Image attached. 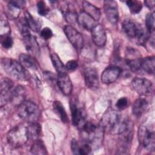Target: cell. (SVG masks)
I'll return each mask as SVG.
<instances>
[{
    "mask_svg": "<svg viewBox=\"0 0 155 155\" xmlns=\"http://www.w3.org/2000/svg\"><path fill=\"white\" fill-rule=\"evenodd\" d=\"M128 106V100L127 97H123L119 99L116 103V107L119 110H124Z\"/></svg>",
    "mask_w": 155,
    "mask_h": 155,
    "instance_id": "74e56055",
    "label": "cell"
},
{
    "mask_svg": "<svg viewBox=\"0 0 155 155\" xmlns=\"http://www.w3.org/2000/svg\"><path fill=\"white\" fill-rule=\"evenodd\" d=\"M70 110L72 124L74 126L81 128L86 122V113L85 111L82 108L79 107L74 102H71Z\"/></svg>",
    "mask_w": 155,
    "mask_h": 155,
    "instance_id": "7c38bea8",
    "label": "cell"
},
{
    "mask_svg": "<svg viewBox=\"0 0 155 155\" xmlns=\"http://www.w3.org/2000/svg\"><path fill=\"white\" fill-rule=\"evenodd\" d=\"M121 73V69L117 66H110L107 67L102 72L101 81L102 83L109 84L115 82Z\"/></svg>",
    "mask_w": 155,
    "mask_h": 155,
    "instance_id": "2e32d148",
    "label": "cell"
},
{
    "mask_svg": "<svg viewBox=\"0 0 155 155\" xmlns=\"http://www.w3.org/2000/svg\"><path fill=\"white\" fill-rule=\"evenodd\" d=\"M144 3L145 5L150 9H153L154 7V4L155 1L154 0H148V1H145Z\"/></svg>",
    "mask_w": 155,
    "mask_h": 155,
    "instance_id": "60d3db41",
    "label": "cell"
},
{
    "mask_svg": "<svg viewBox=\"0 0 155 155\" xmlns=\"http://www.w3.org/2000/svg\"><path fill=\"white\" fill-rule=\"evenodd\" d=\"M1 65L4 71L15 79L25 81L30 78V74L26 68L16 60L4 58L1 61Z\"/></svg>",
    "mask_w": 155,
    "mask_h": 155,
    "instance_id": "6da1fadb",
    "label": "cell"
},
{
    "mask_svg": "<svg viewBox=\"0 0 155 155\" xmlns=\"http://www.w3.org/2000/svg\"><path fill=\"white\" fill-rule=\"evenodd\" d=\"M13 82L8 78H4L1 81V106L5 105L10 102L14 90Z\"/></svg>",
    "mask_w": 155,
    "mask_h": 155,
    "instance_id": "4fadbf2b",
    "label": "cell"
},
{
    "mask_svg": "<svg viewBox=\"0 0 155 155\" xmlns=\"http://www.w3.org/2000/svg\"><path fill=\"white\" fill-rule=\"evenodd\" d=\"M37 9L38 13L41 16H46L48 12L49 9L47 6L45 2L43 1H39L37 2Z\"/></svg>",
    "mask_w": 155,
    "mask_h": 155,
    "instance_id": "8d00e7d4",
    "label": "cell"
},
{
    "mask_svg": "<svg viewBox=\"0 0 155 155\" xmlns=\"http://www.w3.org/2000/svg\"><path fill=\"white\" fill-rule=\"evenodd\" d=\"M142 58L140 53L136 49L129 47L125 52V63L130 69L136 72L140 69Z\"/></svg>",
    "mask_w": 155,
    "mask_h": 155,
    "instance_id": "9c48e42d",
    "label": "cell"
},
{
    "mask_svg": "<svg viewBox=\"0 0 155 155\" xmlns=\"http://www.w3.org/2000/svg\"><path fill=\"white\" fill-rule=\"evenodd\" d=\"M1 44L5 49H9L13 46V38L10 35L1 36Z\"/></svg>",
    "mask_w": 155,
    "mask_h": 155,
    "instance_id": "d590c367",
    "label": "cell"
},
{
    "mask_svg": "<svg viewBox=\"0 0 155 155\" xmlns=\"http://www.w3.org/2000/svg\"><path fill=\"white\" fill-rule=\"evenodd\" d=\"M30 151L34 154H47L46 148L44 142L39 139L34 140V142L31 146Z\"/></svg>",
    "mask_w": 155,
    "mask_h": 155,
    "instance_id": "1f68e13d",
    "label": "cell"
},
{
    "mask_svg": "<svg viewBox=\"0 0 155 155\" xmlns=\"http://www.w3.org/2000/svg\"><path fill=\"white\" fill-rule=\"evenodd\" d=\"M145 25L147 31L149 34H153L154 31L155 22H154V13H148L145 18Z\"/></svg>",
    "mask_w": 155,
    "mask_h": 155,
    "instance_id": "e575fe53",
    "label": "cell"
},
{
    "mask_svg": "<svg viewBox=\"0 0 155 155\" xmlns=\"http://www.w3.org/2000/svg\"><path fill=\"white\" fill-rule=\"evenodd\" d=\"M132 89L140 96L150 95L153 91L152 82L145 78H135L131 82Z\"/></svg>",
    "mask_w": 155,
    "mask_h": 155,
    "instance_id": "ba28073f",
    "label": "cell"
},
{
    "mask_svg": "<svg viewBox=\"0 0 155 155\" xmlns=\"http://www.w3.org/2000/svg\"><path fill=\"white\" fill-rule=\"evenodd\" d=\"M27 130L29 139H30L33 140L39 139L41 133V127L39 124L37 122L30 124V125L27 127Z\"/></svg>",
    "mask_w": 155,
    "mask_h": 155,
    "instance_id": "f546056e",
    "label": "cell"
},
{
    "mask_svg": "<svg viewBox=\"0 0 155 155\" xmlns=\"http://www.w3.org/2000/svg\"><path fill=\"white\" fill-rule=\"evenodd\" d=\"M24 20L29 28H30L31 30L35 32H38L40 31L41 24H40L39 21L35 19L30 13L27 12H25Z\"/></svg>",
    "mask_w": 155,
    "mask_h": 155,
    "instance_id": "f1b7e54d",
    "label": "cell"
},
{
    "mask_svg": "<svg viewBox=\"0 0 155 155\" xmlns=\"http://www.w3.org/2000/svg\"><path fill=\"white\" fill-rule=\"evenodd\" d=\"M0 35L1 36L10 35V26L5 15H1L0 19Z\"/></svg>",
    "mask_w": 155,
    "mask_h": 155,
    "instance_id": "d6a6232c",
    "label": "cell"
},
{
    "mask_svg": "<svg viewBox=\"0 0 155 155\" xmlns=\"http://www.w3.org/2000/svg\"><path fill=\"white\" fill-rule=\"evenodd\" d=\"M24 44L29 54L36 57L39 54V45L35 36L30 34L22 37Z\"/></svg>",
    "mask_w": 155,
    "mask_h": 155,
    "instance_id": "ac0fdd59",
    "label": "cell"
},
{
    "mask_svg": "<svg viewBox=\"0 0 155 155\" xmlns=\"http://www.w3.org/2000/svg\"><path fill=\"white\" fill-rule=\"evenodd\" d=\"M53 108L55 113L59 117L62 122H68V117L64 105L60 101H54L53 103Z\"/></svg>",
    "mask_w": 155,
    "mask_h": 155,
    "instance_id": "83f0119b",
    "label": "cell"
},
{
    "mask_svg": "<svg viewBox=\"0 0 155 155\" xmlns=\"http://www.w3.org/2000/svg\"><path fill=\"white\" fill-rule=\"evenodd\" d=\"M7 139L8 143L14 148L24 145L29 139L27 127L22 125L15 127L7 133Z\"/></svg>",
    "mask_w": 155,
    "mask_h": 155,
    "instance_id": "8992f818",
    "label": "cell"
},
{
    "mask_svg": "<svg viewBox=\"0 0 155 155\" xmlns=\"http://www.w3.org/2000/svg\"><path fill=\"white\" fill-rule=\"evenodd\" d=\"M65 67L67 70L73 71L78 67V63L76 60H70L66 63Z\"/></svg>",
    "mask_w": 155,
    "mask_h": 155,
    "instance_id": "ab89813d",
    "label": "cell"
},
{
    "mask_svg": "<svg viewBox=\"0 0 155 155\" xmlns=\"http://www.w3.org/2000/svg\"><path fill=\"white\" fill-rule=\"evenodd\" d=\"M57 84L64 94L68 96L71 94L73 90V85L67 73L58 74Z\"/></svg>",
    "mask_w": 155,
    "mask_h": 155,
    "instance_id": "d6986e66",
    "label": "cell"
},
{
    "mask_svg": "<svg viewBox=\"0 0 155 155\" xmlns=\"http://www.w3.org/2000/svg\"><path fill=\"white\" fill-rule=\"evenodd\" d=\"M51 60L53 67H54L58 74L67 73V69L65 65H64L59 57L54 53L51 54Z\"/></svg>",
    "mask_w": 155,
    "mask_h": 155,
    "instance_id": "4dcf8cb0",
    "label": "cell"
},
{
    "mask_svg": "<svg viewBox=\"0 0 155 155\" xmlns=\"http://www.w3.org/2000/svg\"><path fill=\"white\" fill-rule=\"evenodd\" d=\"M41 36L45 40H48L53 36V32L48 27H44L40 32Z\"/></svg>",
    "mask_w": 155,
    "mask_h": 155,
    "instance_id": "f35d334b",
    "label": "cell"
},
{
    "mask_svg": "<svg viewBox=\"0 0 155 155\" xmlns=\"http://www.w3.org/2000/svg\"><path fill=\"white\" fill-rule=\"evenodd\" d=\"M148 103L144 98L137 99L133 104L132 113L137 117H141L147 110Z\"/></svg>",
    "mask_w": 155,
    "mask_h": 155,
    "instance_id": "603a6c76",
    "label": "cell"
},
{
    "mask_svg": "<svg viewBox=\"0 0 155 155\" xmlns=\"http://www.w3.org/2000/svg\"><path fill=\"white\" fill-rule=\"evenodd\" d=\"M19 62L26 68L36 70L38 68L37 62L33 56L29 54L22 53L19 56Z\"/></svg>",
    "mask_w": 155,
    "mask_h": 155,
    "instance_id": "d4e9b609",
    "label": "cell"
},
{
    "mask_svg": "<svg viewBox=\"0 0 155 155\" xmlns=\"http://www.w3.org/2000/svg\"><path fill=\"white\" fill-rule=\"evenodd\" d=\"M91 31L92 40L95 45L99 47L104 46L107 42V34L104 26L96 24Z\"/></svg>",
    "mask_w": 155,
    "mask_h": 155,
    "instance_id": "9a60e30c",
    "label": "cell"
},
{
    "mask_svg": "<svg viewBox=\"0 0 155 155\" xmlns=\"http://www.w3.org/2000/svg\"><path fill=\"white\" fill-rule=\"evenodd\" d=\"M127 5L130 9V11L133 14H137L139 13L142 8V2L137 0H130L125 2Z\"/></svg>",
    "mask_w": 155,
    "mask_h": 155,
    "instance_id": "836d02e7",
    "label": "cell"
},
{
    "mask_svg": "<svg viewBox=\"0 0 155 155\" xmlns=\"http://www.w3.org/2000/svg\"><path fill=\"white\" fill-rule=\"evenodd\" d=\"M81 129L85 136V141L88 143L91 148H98L102 145L104 131L99 124L86 121Z\"/></svg>",
    "mask_w": 155,
    "mask_h": 155,
    "instance_id": "3957f363",
    "label": "cell"
},
{
    "mask_svg": "<svg viewBox=\"0 0 155 155\" xmlns=\"http://www.w3.org/2000/svg\"><path fill=\"white\" fill-rule=\"evenodd\" d=\"M104 12L107 19L112 24H116L119 21V12L117 2L107 0L104 2Z\"/></svg>",
    "mask_w": 155,
    "mask_h": 155,
    "instance_id": "8fae6325",
    "label": "cell"
},
{
    "mask_svg": "<svg viewBox=\"0 0 155 155\" xmlns=\"http://www.w3.org/2000/svg\"><path fill=\"white\" fill-rule=\"evenodd\" d=\"M140 68L150 74H153L155 70L154 56H147L142 58Z\"/></svg>",
    "mask_w": 155,
    "mask_h": 155,
    "instance_id": "4316f807",
    "label": "cell"
},
{
    "mask_svg": "<svg viewBox=\"0 0 155 155\" xmlns=\"http://www.w3.org/2000/svg\"><path fill=\"white\" fill-rule=\"evenodd\" d=\"M120 122V113L115 110L109 108L102 115L99 125L104 131H107L116 134Z\"/></svg>",
    "mask_w": 155,
    "mask_h": 155,
    "instance_id": "5b68a950",
    "label": "cell"
},
{
    "mask_svg": "<svg viewBox=\"0 0 155 155\" xmlns=\"http://www.w3.org/2000/svg\"><path fill=\"white\" fill-rule=\"evenodd\" d=\"M26 2L22 0L10 1L7 5V15L10 19H15L18 18L21 10L25 7Z\"/></svg>",
    "mask_w": 155,
    "mask_h": 155,
    "instance_id": "e0dca14e",
    "label": "cell"
},
{
    "mask_svg": "<svg viewBox=\"0 0 155 155\" xmlns=\"http://www.w3.org/2000/svg\"><path fill=\"white\" fill-rule=\"evenodd\" d=\"M77 22L83 28L87 30H91L96 25V21L85 12H81L77 18Z\"/></svg>",
    "mask_w": 155,
    "mask_h": 155,
    "instance_id": "7402d4cb",
    "label": "cell"
},
{
    "mask_svg": "<svg viewBox=\"0 0 155 155\" xmlns=\"http://www.w3.org/2000/svg\"><path fill=\"white\" fill-rule=\"evenodd\" d=\"M137 137L140 145L149 151H153L155 146L154 131L145 125H140L138 129Z\"/></svg>",
    "mask_w": 155,
    "mask_h": 155,
    "instance_id": "52a82bcc",
    "label": "cell"
},
{
    "mask_svg": "<svg viewBox=\"0 0 155 155\" xmlns=\"http://www.w3.org/2000/svg\"><path fill=\"white\" fill-rule=\"evenodd\" d=\"M17 113L21 119L30 124L36 122L41 114L38 106L28 101H23L18 106Z\"/></svg>",
    "mask_w": 155,
    "mask_h": 155,
    "instance_id": "277c9868",
    "label": "cell"
},
{
    "mask_svg": "<svg viewBox=\"0 0 155 155\" xmlns=\"http://www.w3.org/2000/svg\"><path fill=\"white\" fill-rule=\"evenodd\" d=\"M71 148L72 153L74 154L79 155L88 154L90 153L92 150V148L88 143L85 141L82 143H79L75 139H73L71 140Z\"/></svg>",
    "mask_w": 155,
    "mask_h": 155,
    "instance_id": "ffe728a7",
    "label": "cell"
},
{
    "mask_svg": "<svg viewBox=\"0 0 155 155\" xmlns=\"http://www.w3.org/2000/svg\"><path fill=\"white\" fill-rule=\"evenodd\" d=\"M82 7L84 9L83 11L90 16L95 21H99L101 13L98 7L87 1H82Z\"/></svg>",
    "mask_w": 155,
    "mask_h": 155,
    "instance_id": "cb8c5ba5",
    "label": "cell"
},
{
    "mask_svg": "<svg viewBox=\"0 0 155 155\" xmlns=\"http://www.w3.org/2000/svg\"><path fill=\"white\" fill-rule=\"evenodd\" d=\"M122 26L125 35L137 44H143L148 39V35L142 25L131 19H125Z\"/></svg>",
    "mask_w": 155,
    "mask_h": 155,
    "instance_id": "7a4b0ae2",
    "label": "cell"
},
{
    "mask_svg": "<svg viewBox=\"0 0 155 155\" xmlns=\"http://www.w3.org/2000/svg\"><path fill=\"white\" fill-rule=\"evenodd\" d=\"M25 90L23 87L18 86L15 87L12 92L10 102L18 106L25 101Z\"/></svg>",
    "mask_w": 155,
    "mask_h": 155,
    "instance_id": "484cf974",
    "label": "cell"
},
{
    "mask_svg": "<svg viewBox=\"0 0 155 155\" xmlns=\"http://www.w3.org/2000/svg\"><path fill=\"white\" fill-rule=\"evenodd\" d=\"M61 10L67 22L72 24L77 21L78 14L73 4L69 2H65L61 6Z\"/></svg>",
    "mask_w": 155,
    "mask_h": 155,
    "instance_id": "44dd1931",
    "label": "cell"
},
{
    "mask_svg": "<svg viewBox=\"0 0 155 155\" xmlns=\"http://www.w3.org/2000/svg\"><path fill=\"white\" fill-rule=\"evenodd\" d=\"M64 31L74 48L78 51L81 50L84 44V38L81 33L76 28L70 25H65L64 28Z\"/></svg>",
    "mask_w": 155,
    "mask_h": 155,
    "instance_id": "30bf717a",
    "label": "cell"
},
{
    "mask_svg": "<svg viewBox=\"0 0 155 155\" xmlns=\"http://www.w3.org/2000/svg\"><path fill=\"white\" fill-rule=\"evenodd\" d=\"M85 83L87 87L91 90H96L99 87L97 71L93 67H87L84 71Z\"/></svg>",
    "mask_w": 155,
    "mask_h": 155,
    "instance_id": "5bb4252c",
    "label": "cell"
}]
</instances>
